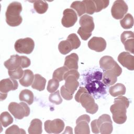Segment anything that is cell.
<instances>
[{
    "label": "cell",
    "mask_w": 134,
    "mask_h": 134,
    "mask_svg": "<svg viewBox=\"0 0 134 134\" xmlns=\"http://www.w3.org/2000/svg\"><path fill=\"white\" fill-rule=\"evenodd\" d=\"M86 87L90 94L99 92L100 90L102 91L103 88H104L103 83L98 81H93L92 83L86 85Z\"/></svg>",
    "instance_id": "26"
},
{
    "label": "cell",
    "mask_w": 134,
    "mask_h": 134,
    "mask_svg": "<svg viewBox=\"0 0 134 134\" xmlns=\"http://www.w3.org/2000/svg\"><path fill=\"white\" fill-rule=\"evenodd\" d=\"M128 9V5L124 1L117 0L114 2L111 7V15L115 19H120L127 13Z\"/></svg>",
    "instance_id": "11"
},
{
    "label": "cell",
    "mask_w": 134,
    "mask_h": 134,
    "mask_svg": "<svg viewBox=\"0 0 134 134\" xmlns=\"http://www.w3.org/2000/svg\"><path fill=\"white\" fill-rule=\"evenodd\" d=\"M30 60L25 56H19L17 54L11 55L10 58L4 62V66L8 70H14L21 66L25 68L29 66Z\"/></svg>",
    "instance_id": "5"
},
{
    "label": "cell",
    "mask_w": 134,
    "mask_h": 134,
    "mask_svg": "<svg viewBox=\"0 0 134 134\" xmlns=\"http://www.w3.org/2000/svg\"><path fill=\"white\" fill-rule=\"evenodd\" d=\"M126 88L125 85L121 83H117L109 88V94L113 97H116L125 94Z\"/></svg>",
    "instance_id": "24"
},
{
    "label": "cell",
    "mask_w": 134,
    "mask_h": 134,
    "mask_svg": "<svg viewBox=\"0 0 134 134\" xmlns=\"http://www.w3.org/2000/svg\"><path fill=\"white\" fill-rule=\"evenodd\" d=\"M94 2L96 7L95 12H99L102 9L106 8L109 3V1L108 0H95Z\"/></svg>",
    "instance_id": "38"
},
{
    "label": "cell",
    "mask_w": 134,
    "mask_h": 134,
    "mask_svg": "<svg viewBox=\"0 0 134 134\" xmlns=\"http://www.w3.org/2000/svg\"><path fill=\"white\" fill-rule=\"evenodd\" d=\"M49 100L50 102L56 105H59L62 102V99L60 96L59 91H57L52 93L49 97Z\"/></svg>",
    "instance_id": "36"
},
{
    "label": "cell",
    "mask_w": 134,
    "mask_h": 134,
    "mask_svg": "<svg viewBox=\"0 0 134 134\" xmlns=\"http://www.w3.org/2000/svg\"><path fill=\"white\" fill-rule=\"evenodd\" d=\"M84 3L86 9V13L88 14H93L96 11L95 4L94 2V1L91 0H84L82 1Z\"/></svg>",
    "instance_id": "35"
},
{
    "label": "cell",
    "mask_w": 134,
    "mask_h": 134,
    "mask_svg": "<svg viewBox=\"0 0 134 134\" xmlns=\"http://www.w3.org/2000/svg\"><path fill=\"white\" fill-rule=\"evenodd\" d=\"M120 40L125 49L131 53H134V34L131 31H125L120 36Z\"/></svg>",
    "instance_id": "15"
},
{
    "label": "cell",
    "mask_w": 134,
    "mask_h": 134,
    "mask_svg": "<svg viewBox=\"0 0 134 134\" xmlns=\"http://www.w3.org/2000/svg\"><path fill=\"white\" fill-rule=\"evenodd\" d=\"M70 7L75 10L79 16H81L86 13L85 6L82 1H74L71 4Z\"/></svg>",
    "instance_id": "29"
},
{
    "label": "cell",
    "mask_w": 134,
    "mask_h": 134,
    "mask_svg": "<svg viewBox=\"0 0 134 134\" xmlns=\"http://www.w3.org/2000/svg\"><path fill=\"white\" fill-rule=\"evenodd\" d=\"M117 59L124 67L130 71L134 70V57L130 53L122 52L119 54Z\"/></svg>",
    "instance_id": "18"
},
{
    "label": "cell",
    "mask_w": 134,
    "mask_h": 134,
    "mask_svg": "<svg viewBox=\"0 0 134 134\" xmlns=\"http://www.w3.org/2000/svg\"><path fill=\"white\" fill-rule=\"evenodd\" d=\"M80 73L77 70H70L66 72L64 75L65 80L64 86L66 89L73 94L79 86L77 80L79 79Z\"/></svg>",
    "instance_id": "6"
},
{
    "label": "cell",
    "mask_w": 134,
    "mask_h": 134,
    "mask_svg": "<svg viewBox=\"0 0 134 134\" xmlns=\"http://www.w3.org/2000/svg\"><path fill=\"white\" fill-rule=\"evenodd\" d=\"M66 40L70 42L73 50L77 49L81 45V41L79 37L74 33L69 35L66 39Z\"/></svg>",
    "instance_id": "33"
},
{
    "label": "cell",
    "mask_w": 134,
    "mask_h": 134,
    "mask_svg": "<svg viewBox=\"0 0 134 134\" xmlns=\"http://www.w3.org/2000/svg\"><path fill=\"white\" fill-rule=\"evenodd\" d=\"M60 93H61V96L63 97V98L64 99H65V100H71L73 98V95L72 94H71L70 92H69L65 87L64 85H63L61 86V89H60Z\"/></svg>",
    "instance_id": "40"
},
{
    "label": "cell",
    "mask_w": 134,
    "mask_h": 134,
    "mask_svg": "<svg viewBox=\"0 0 134 134\" xmlns=\"http://www.w3.org/2000/svg\"><path fill=\"white\" fill-rule=\"evenodd\" d=\"M34 7L35 10L38 14H44L47 12L48 8L47 2L44 1H34Z\"/></svg>",
    "instance_id": "27"
},
{
    "label": "cell",
    "mask_w": 134,
    "mask_h": 134,
    "mask_svg": "<svg viewBox=\"0 0 134 134\" xmlns=\"http://www.w3.org/2000/svg\"><path fill=\"white\" fill-rule=\"evenodd\" d=\"M35 75L30 70H25L23 77L19 80V81L22 86L28 87L32 84Z\"/></svg>",
    "instance_id": "21"
},
{
    "label": "cell",
    "mask_w": 134,
    "mask_h": 134,
    "mask_svg": "<svg viewBox=\"0 0 134 134\" xmlns=\"http://www.w3.org/2000/svg\"><path fill=\"white\" fill-rule=\"evenodd\" d=\"M34 41L29 37L17 40L14 44L15 50L19 53L30 54L34 50Z\"/></svg>",
    "instance_id": "8"
},
{
    "label": "cell",
    "mask_w": 134,
    "mask_h": 134,
    "mask_svg": "<svg viewBox=\"0 0 134 134\" xmlns=\"http://www.w3.org/2000/svg\"><path fill=\"white\" fill-rule=\"evenodd\" d=\"M22 11V5L20 3L13 2L7 6L5 16L7 24L12 27L19 26L23 21L20 14Z\"/></svg>",
    "instance_id": "3"
},
{
    "label": "cell",
    "mask_w": 134,
    "mask_h": 134,
    "mask_svg": "<svg viewBox=\"0 0 134 134\" xmlns=\"http://www.w3.org/2000/svg\"><path fill=\"white\" fill-rule=\"evenodd\" d=\"M44 130L49 133H61L64 128V121L60 119H55L53 120H48L44 122Z\"/></svg>",
    "instance_id": "13"
},
{
    "label": "cell",
    "mask_w": 134,
    "mask_h": 134,
    "mask_svg": "<svg viewBox=\"0 0 134 134\" xmlns=\"http://www.w3.org/2000/svg\"><path fill=\"white\" fill-rule=\"evenodd\" d=\"M0 121L4 127H6L13 123V118L8 112L4 111L0 115Z\"/></svg>",
    "instance_id": "30"
},
{
    "label": "cell",
    "mask_w": 134,
    "mask_h": 134,
    "mask_svg": "<svg viewBox=\"0 0 134 134\" xmlns=\"http://www.w3.org/2000/svg\"><path fill=\"white\" fill-rule=\"evenodd\" d=\"M91 128H92V132L94 133H99V130L96 125V123H95V119L93 120L91 124Z\"/></svg>",
    "instance_id": "41"
},
{
    "label": "cell",
    "mask_w": 134,
    "mask_h": 134,
    "mask_svg": "<svg viewBox=\"0 0 134 134\" xmlns=\"http://www.w3.org/2000/svg\"><path fill=\"white\" fill-rule=\"evenodd\" d=\"M79 57L75 53H72L65 58L64 66L69 70L78 69Z\"/></svg>",
    "instance_id": "20"
},
{
    "label": "cell",
    "mask_w": 134,
    "mask_h": 134,
    "mask_svg": "<svg viewBox=\"0 0 134 134\" xmlns=\"http://www.w3.org/2000/svg\"><path fill=\"white\" fill-rule=\"evenodd\" d=\"M42 121L39 119H34L31 120L28 128L29 134H40L42 132Z\"/></svg>",
    "instance_id": "22"
},
{
    "label": "cell",
    "mask_w": 134,
    "mask_h": 134,
    "mask_svg": "<svg viewBox=\"0 0 134 134\" xmlns=\"http://www.w3.org/2000/svg\"><path fill=\"white\" fill-rule=\"evenodd\" d=\"M18 84L17 81L13 78H7L2 80L0 82V92L1 100L5 99L7 95V93L10 91L17 89Z\"/></svg>",
    "instance_id": "10"
},
{
    "label": "cell",
    "mask_w": 134,
    "mask_h": 134,
    "mask_svg": "<svg viewBox=\"0 0 134 134\" xmlns=\"http://www.w3.org/2000/svg\"><path fill=\"white\" fill-rule=\"evenodd\" d=\"M46 84V80L45 78L39 74H36L34 82L31 84V87L39 91H42L44 90Z\"/></svg>",
    "instance_id": "23"
},
{
    "label": "cell",
    "mask_w": 134,
    "mask_h": 134,
    "mask_svg": "<svg viewBox=\"0 0 134 134\" xmlns=\"http://www.w3.org/2000/svg\"><path fill=\"white\" fill-rule=\"evenodd\" d=\"M88 47L96 52H102L106 47V42L102 37H93L88 42Z\"/></svg>",
    "instance_id": "19"
},
{
    "label": "cell",
    "mask_w": 134,
    "mask_h": 134,
    "mask_svg": "<svg viewBox=\"0 0 134 134\" xmlns=\"http://www.w3.org/2000/svg\"><path fill=\"white\" fill-rule=\"evenodd\" d=\"M99 65L103 70H122L115 60L110 56L105 55L102 57L99 60Z\"/></svg>",
    "instance_id": "17"
},
{
    "label": "cell",
    "mask_w": 134,
    "mask_h": 134,
    "mask_svg": "<svg viewBox=\"0 0 134 134\" xmlns=\"http://www.w3.org/2000/svg\"><path fill=\"white\" fill-rule=\"evenodd\" d=\"M24 73V71L23 70V68L21 66L19 67L18 68L15 70H8V73L10 77L13 78L15 80L20 79L23 77Z\"/></svg>",
    "instance_id": "34"
},
{
    "label": "cell",
    "mask_w": 134,
    "mask_h": 134,
    "mask_svg": "<svg viewBox=\"0 0 134 134\" xmlns=\"http://www.w3.org/2000/svg\"><path fill=\"white\" fill-rule=\"evenodd\" d=\"M69 71V69L65 66H62L56 69L53 73L52 77L58 80L59 82L64 80V75L65 73Z\"/></svg>",
    "instance_id": "32"
},
{
    "label": "cell",
    "mask_w": 134,
    "mask_h": 134,
    "mask_svg": "<svg viewBox=\"0 0 134 134\" xmlns=\"http://www.w3.org/2000/svg\"><path fill=\"white\" fill-rule=\"evenodd\" d=\"M79 23L81 27L77 30V34L82 40H86L91 36L94 29L93 18L88 15H84L80 17Z\"/></svg>",
    "instance_id": "4"
},
{
    "label": "cell",
    "mask_w": 134,
    "mask_h": 134,
    "mask_svg": "<svg viewBox=\"0 0 134 134\" xmlns=\"http://www.w3.org/2000/svg\"><path fill=\"white\" fill-rule=\"evenodd\" d=\"M8 110L16 119H21L24 117H27L30 114V108L24 102L17 103L11 102L8 107Z\"/></svg>",
    "instance_id": "7"
},
{
    "label": "cell",
    "mask_w": 134,
    "mask_h": 134,
    "mask_svg": "<svg viewBox=\"0 0 134 134\" xmlns=\"http://www.w3.org/2000/svg\"><path fill=\"white\" fill-rule=\"evenodd\" d=\"M19 100L26 102L28 105H31L34 102V96L32 92L27 89L22 90L19 95Z\"/></svg>",
    "instance_id": "25"
},
{
    "label": "cell",
    "mask_w": 134,
    "mask_h": 134,
    "mask_svg": "<svg viewBox=\"0 0 134 134\" xmlns=\"http://www.w3.org/2000/svg\"><path fill=\"white\" fill-rule=\"evenodd\" d=\"M75 99L77 102L81 104L88 113L94 114L98 110V106L95 103L93 97L84 87H80L75 94Z\"/></svg>",
    "instance_id": "2"
},
{
    "label": "cell",
    "mask_w": 134,
    "mask_h": 134,
    "mask_svg": "<svg viewBox=\"0 0 134 134\" xmlns=\"http://www.w3.org/2000/svg\"><path fill=\"white\" fill-rule=\"evenodd\" d=\"M120 24L124 29H130L133 25V18L130 14H127L124 16V18L120 20Z\"/></svg>",
    "instance_id": "28"
},
{
    "label": "cell",
    "mask_w": 134,
    "mask_h": 134,
    "mask_svg": "<svg viewBox=\"0 0 134 134\" xmlns=\"http://www.w3.org/2000/svg\"><path fill=\"white\" fill-rule=\"evenodd\" d=\"M129 99L123 96L114 99V103L110 107L114 121L118 124H122L127 120V108L129 107Z\"/></svg>",
    "instance_id": "1"
},
{
    "label": "cell",
    "mask_w": 134,
    "mask_h": 134,
    "mask_svg": "<svg viewBox=\"0 0 134 134\" xmlns=\"http://www.w3.org/2000/svg\"><path fill=\"white\" fill-rule=\"evenodd\" d=\"M58 49L59 52L62 54H66L73 50L71 44L66 40L61 41L59 43L58 45Z\"/></svg>",
    "instance_id": "31"
},
{
    "label": "cell",
    "mask_w": 134,
    "mask_h": 134,
    "mask_svg": "<svg viewBox=\"0 0 134 134\" xmlns=\"http://www.w3.org/2000/svg\"><path fill=\"white\" fill-rule=\"evenodd\" d=\"M59 86V81L55 79L49 81L47 87V91L50 93H53L57 91Z\"/></svg>",
    "instance_id": "37"
},
{
    "label": "cell",
    "mask_w": 134,
    "mask_h": 134,
    "mask_svg": "<svg viewBox=\"0 0 134 134\" xmlns=\"http://www.w3.org/2000/svg\"><path fill=\"white\" fill-rule=\"evenodd\" d=\"M77 16L72 9L67 8L63 11V16L61 20L62 25L65 27H72L76 22Z\"/></svg>",
    "instance_id": "14"
},
{
    "label": "cell",
    "mask_w": 134,
    "mask_h": 134,
    "mask_svg": "<svg viewBox=\"0 0 134 134\" xmlns=\"http://www.w3.org/2000/svg\"><path fill=\"white\" fill-rule=\"evenodd\" d=\"M90 117L87 115L80 116L76 121V126L75 127V134H90V129L88 123L90 121Z\"/></svg>",
    "instance_id": "12"
},
{
    "label": "cell",
    "mask_w": 134,
    "mask_h": 134,
    "mask_svg": "<svg viewBox=\"0 0 134 134\" xmlns=\"http://www.w3.org/2000/svg\"><path fill=\"white\" fill-rule=\"evenodd\" d=\"M122 73V70H105L103 74L102 80L104 83L108 86L115 84L119 76Z\"/></svg>",
    "instance_id": "16"
},
{
    "label": "cell",
    "mask_w": 134,
    "mask_h": 134,
    "mask_svg": "<svg viewBox=\"0 0 134 134\" xmlns=\"http://www.w3.org/2000/svg\"><path fill=\"white\" fill-rule=\"evenodd\" d=\"M6 134H12V133H17V134H26V132L23 129H20L18 126L16 125H13L8 128H7L5 131Z\"/></svg>",
    "instance_id": "39"
},
{
    "label": "cell",
    "mask_w": 134,
    "mask_h": 134,
    "mask_svg": "<svg viewBox=\"0 0 134 134\" xmlns=\"http://www.w3.org/2000/svg\"><path fill=\"white\" fill-rule=\"evenodd\" d=\"M96 125L102 134H110L113 130L112 121L110 117L107 114L101 115L97 119H95Z\"/></svg>",
    "instance_id": "9"
}]
</instances>
